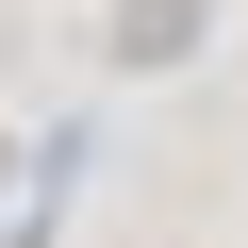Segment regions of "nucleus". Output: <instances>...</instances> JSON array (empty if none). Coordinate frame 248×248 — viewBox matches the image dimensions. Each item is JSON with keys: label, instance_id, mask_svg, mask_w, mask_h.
<instances>
[{"label": "nucleus", "instance_id": "1", "mask_svg": "<svg viewBox=\"0 0 248 248\" xmlns=\"http://www.w3.org/2000/svg\"><path fill=\"white\" fill-rule=\"evenodd\" d=\"M199 50V0H116V66H182Z\"/></svg>", "mask_w": 248, "mask_h": 248}]
</instances>
